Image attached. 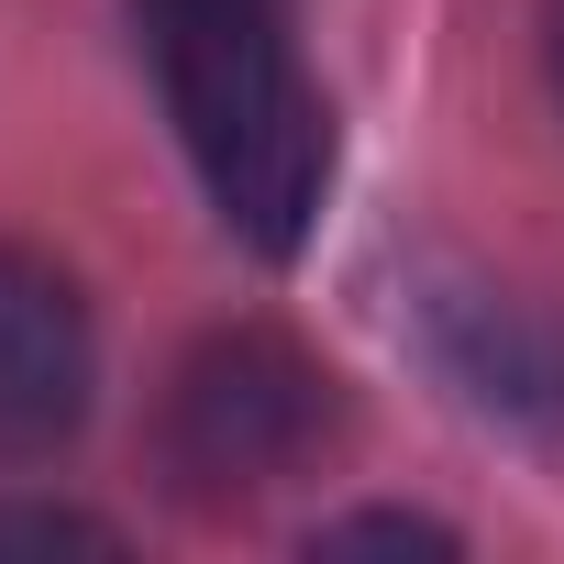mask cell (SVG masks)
<instances>
[{"mask_svg":"<svg viewBox=\"0 0 564 564\" xmlns=\"http://www.w3.org/2000/svg\"><path fill=\"white\" fill-rule=\"evenodd\" d=\"M177 144L254 254H300L333 188V111L289 45V0H133Z\"/></svg>","mask_w":564,"mask_h":564,"instance_id":"1","label":"cell"},{"mask_svg":"<svg viewBox=\"0 0 564 564\" xmlns=\"http://www.w3.org/2000/svg\"><path fill=\"white\" fill-rule=\"evenodd\" d=\"M344 399H333V366L300 355L289 333H210L177 377H166V410H155V465L188 509H243L265 487H289L322 465Z\"/></svg>","mask_w":564,"mask_h":564,"instance_id":"2","label":"cell"},{"mask_svg":"<svg viewBox=\"0 0 564 564\" xmlns=\"http://www.w3.org/2000/svg\"><path fill=\"white\" fill-rule=\"evenodd\" d=\"M89 311L78 289L23 254V243H0V465H45L78 421H89Z\"/></svg>","mask_w":564,"mask_h":564,"instance_id":"3","label":"cell"},{"mask_svg":"<svg viewBox=\"0 0 564 564\" xmlns=\"http://www.w3.org/2000/svg\"><path fill=\"white\" fill-rule=\"evenodd\" d=\"M0 542L12 553H111V520H78V509H0Z\"/></svg>","mask_w":564,"mask_h":564,"instance_id":"4","label":"cell"},{"mask_svg":"<svg viewBox=\"0 0 564 564\" xmlns=\"http://www.w3.org/2000/svg\"><path fill=\"white\" fill-rule=\"evenodd\" d=\"M355 542H388V553H443L454 531H432V520H399V509H377V520H333V531H322V553H355Z\"/></svg>","mask_w":564,"mask_h":564,"instance_id":"5","label":"cell"},{"mask_svg":"<svg viewBox=\"0 0 564 564\" xmlns=\"http://www.w3.org/2000/svg\"><path fill=\"white\" fill-rule=\"evenodd\" d=\"M542 56H553V89H564V0H553V23H542Z\"/></svg>","mask_w":564,"mask_h":564,"instance_id":"6","label":"cell"}]
</instances>
